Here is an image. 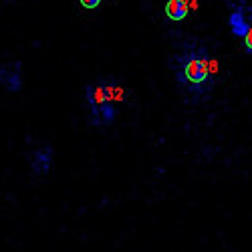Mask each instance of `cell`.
I'll return each mask as SVG.
<instances>
[{
  "instance_id": "obj_10",
  "label": "cell",
  "mask_w": 252,
  "mask_h": 252,
  "mask_svg": "<svg viewBox=\"0 0 252 252\" xmlns=\"http://www.w3.org/2000/svg\"><path fill=\"white\" fill-rule=\"evenodd\" d=\"M4 2H12L14 4V2H25V0H4Z\"/></svg>"
},
{
  "instance_id": "obj_2",
  "label": "cell",
  "mask_w": 252,
  "mask_h": 252,
  "mask_svg": "<svg viewBox=\"0 0 252 252\" xmlns=\"http://www.w3.org/2000/svg\"><path fill=\"white\" fill-rule=\"evenodd\" d=\"M125 91L115 79H99L85 87V103L89 107V123L93 127H107L117 117L115 101H123Z\"/></svg>"
},
{
  "instance_id": "obj_8",
  "label": "cell",
  "mask_w": 252,
  "mask_h": 252,
  "mask_svg": "<svg viewBox=\"0 0 252 252\" xmlns=\"http://www.w3.org/2000/svg\"><path fill=\"white\" fill-rule=\"evenodd\" d=\"M244 47H246V51H248V53H252V31L244 36Z\"/></svg>"
},
{
  "instance_id": "obj_9",
  "label": "cell",
  "mask_w": 252,
  "mask_h": 252,
  "mask_svg": "<svg viewBox=\"0 0 252 252\" xmlns=\"http://www.w3.org/2000/svg\"><path fill=\"white\" fill-rule=\"evenodd\" d=\"M246 16H248V23L252 27V8H246Z\"/></svg>"
},
{
  "instance_id": "obj_4",
  "label": "cell",
  "mask_w": 252,
  "mask_h": 252,
  "mask_svg": "<svg viewBox=\"0 0 252 252\" xmlns=\"http://www.w3.org/2000/svg\"><path fill=\"white\" fill-rule=\"evenodd\" d=\"M53 161H55V150L49 143L38 145V148H34L29 154V165L34 176H49Z\"/></svg>"
},
{
  "instance_id": "obj_6",
  "label": "cell",
  "mask_w": 252,
  "mask_h": 252,
  "mask_svg": "<svg viewBox=\"0 0 252 252\" xmlns=\"http://www.w3.org/2000/svg\"><path fill=\"white\" fill-rule=\"evenodd\" d=\"M190 12V4H188V0H167L165 2V14L170 20L174 23H180L184 20Z\"/></svg>"
},
{
  "instance_id": "obj_1",
  "label": "cell",
  "mask_w": 252,
  "mask_h": 252,
  "mask_svg": "<svg viewBox=\"0 0 252 252\" xmlns=\"http://www.w3.org/2000/svg\"><path fill=\"white\" fill-rule=\"evenodd\" d=\"M170 69L176 75V83L190 103H200L206 93L212 89V61L208 51L198 40H190L180 53L170 57Z\"/></svg>"
},
{
  "instance_id": "obj_5",
  "label": "cell",
  "mask_w": 252,
  "mask_h": 252,
  "mask_svg": "<svg viewBox=\"0 0 252 252\" xmlns=\"http://www.w3.org/2000/svg\"><path fill=\"white\" fill-rule=\"evenodd\" d=\"M228 23H230V31H232V34L242 36V38L252 31V27L248 23V16H246V8H234L232 14H230V18H228Z\"/></svg>"
},
{
  "instance_id": "obj_3",
  "label": "cell",
  "mask_w": 252,
  "mask_h": 252,
  "mask_svg": "<svg viewBox=\"0 0 252 252\" xmlns=\"http://www.w3.org/2000/svg\"><path fill=\"white\" fill-rule=\"evenodd\" d=\"M23 61L12 59L0 63V87L8 93H18L23 89Z\"/></svg>"
},
{
  "instance_id": "obj_7",
  "label": "cell",
  "mask_w": 252,
  "mask_h": 252,
  "mask_svg": "<svg viewBox=\"0 0 252 252\" xmlns=\"http://www.w3.org/2000/svg\"><path fill=\"white\" fill-rule=\"evenodd\" d=\"M79 4L83 8H87V10H95L101 4V0H79Z\"/></svg>"
}]
</instances>
